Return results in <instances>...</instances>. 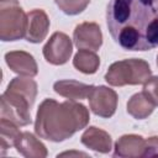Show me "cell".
<instances>
[{"label": "cell", "mask_w": 158, "mask_h": 158, "mask_svg": "<svg viewBox=\"0 0 158 158\" xmlns=\"http://www.w3.org/2000/svg\"><path fill=\"white\" fill-rule=\"evenodd\" d=\"M15 147L17 148L19 153H21L23 157L42 158V157L47 156V149H46L44 144H42L30 132H22L20 135V137L17 138Z\"/></svg>", "instance_id": "14"}, {"label": "cell", "mask_w": 158, "mask_h": 158, "mask_svg": "<svg viewBox=\"0 0 158 158\" xmlns=\"http://www.w3.org/2000/svg\"><path fill=\"white\" fill-rule=\"evenodd\" d=\"M106 23L123 49H152L158 46V0H111Z\"/></svg>", "instance_id": "1"}, {"label": "cell", "mask_w": 158, "mask_h": 158, "mask_svg": "<svg viewBox=\"0 0 158 158\" xmlns=\"http://www.w3.org/2000/svg\"><path fill=\"white\" fill-rule=\"evenodd\" d=\"M0 132H1L0 143L2 149H7L15 146L17 138L21 135V132L17 130V125H15L14 122L6 118H1L0 121Z\"/></svg>", "instance_id": "17"}, {"label": "cell", "mask_w": 158, "mask_h": 158, "mask_svg": "<svg viewBox=\"0 0 158 158\" xmlns=\"http://www.w3.org/2000/svg\"><path fill=\"white\" fill-rule=\"evenodd\" d=\"M54 91L70 100H80L89 96L93 85H86L75 80H59L54 83Z\"/></svg>", "instance_id": "13"}, {"label": "cell", "mask_w": 158, "mask_h": 158, "mask_svg": "<svg viewBox=\"0 0 158 158\" xmlns=\"http://www.w3.org/2000/svg\"><path fill=\"white\" fill-rule=\"evenodd\" d=\"M154 109L153 102L143 94H135L127 102V112L132 115L135 118H146L152 114Z\"/></svg>", "instance_id": "15"}, {"label": "cell", "mask_w": 158, "mask_h": 158, "mask_svg": "<svg viewBox=\"0 0 158 158\" xmlns=\"http://www.w3.org/2000/svg\"><path fill=\"white\" fill-rule=\"evenodd\" d=\"M70 54L72 42L70 38L63 32H54L43 47V56L46 60L54 65L67 63Z\"/></svg>", "instance_id": "7"}, {"label": "cell", "mask_w": 158, "mask_h": 158, "mask_svg": "<svg viewBox=\"0 0 158 158\" xmlns=\"http://www.w3.org/2000/svg\"><path fill=\"white\" fill-rule=\"evenodd\" d=\"M81 143L101 153H107L111 149L110 135L98 127H89L81 136Z\"/></svg>", "instance_id": "12"}, {"label": "cell", "mask_w": 158, "mask_h": 158, "mask_svg": "<svg viewBox=\"0 0 158 158\" xmlns=\"http://www.w3.org/2000/svg\"><path fill=\"white\" fill-rule=\"evenodd\" d=\"M0 7V38L16 41L26 35L27 16L16 0L1 1Z\"/></svg>", "instance_id": "4"}, {"label": "cell", "mask_w": 158, "mask_h": 158, "mask_svg": "<svg viewBox=\"0 0 158 158\" xmlns=\"http://www.w3.org/2000/svg\"><path fill=\"white\" fill-rule=\"evenodd\" d=\"M1 1H7V0H1Z\"/></svg>", "instance_id": "22"}, {"label": "cell", "mask_w": 158, "mask_h": 158, "mask_svg": "<svg viewBox=\"0 0 158 158\" xmlns=\"http://www.w3.org/2000/svg\"><path fill=\"white\" fill-rule=\"evenodd\" d=\"M88 122L89 112L84 105L46 99L38 107L35 131L41 138L59 142L84 128Z\"/></svg>", "instance_id": "2"}, {"label": "cell", "mask_w": 158, "mask_h": 158, "mask_svg": "<svg viewBox=\"0 0 158 158\" xmlns=\"http://www.w3.org/2000/svg\"><path fill=\"white\" fill-rule=\"evenodd\" d=\"M56 4L64 14L77 15L88 6L89 0H56Z\"/></svg>", "instance_id": "18"}, {"label": "cell", "mask_w": 158, "mask_h": 158, "mask_svg": "<svg viewBox=\"0 0 158 158\" xmlns=\"http://www.w3.org/2000/svg\"><path fill=\"white\" fill-rule=\"evenodd\" d=\"M157 64H158V56H157Z\"/></svg>", "instance_id": "21"}, {"label": "cell", "mask_w": 158, "mask_h": 158, "mask_svg": "<svg viewBox=\"0 0 158 158\" xmlns=\"http://www.w3.org/2000/svg\"><path fill=\"white\" fill-rule=\"evenodd\" d=\"M158 156V137H151L146 139V153L144 157Z\"/></svg>", "instance_id": "20"}, {"label": "cell", "mask_w": 158, "mask_h": 158, "mask_svg": "<svg viewBox=\"0 0 158 158\" xmlns=\"http://www.w3.org/2000/svg\"><path fill=\"white\" fill-rule=\"evenodd\" d=\"M146 139L136 135L122 136L115 146V156L118 157H144Z\"/></svg>", "instance_id": "11"}, {"label": "cell", "mask_w": 158, "mask_h": 158, "mask_svg": "<svg viewBox=\"0 0 158 158\" xmlns=\"http://www.w3.org/2000/svg\"><path fill=\"white\" fill-rule=\"evenodd\" d=\"M6 64L12 69L15 73L33 77L37 74V64L33 57L23 51H14L5 54Z\"/></svg>", "instance_id": "10"}, {"label": "cell", "mask_w": 158, "mask_h": 158, "mask_svg": "<svg viewBox=\"0 0 158 158\" xmlns=\"http://www.w3.org/2000/svg\"><path fill=\"white\" fill-rule=\"evenodd\" d=\"M74 43L79 49L98 51L102 43L100 27L95 22H83L74 30Z\"/></svg>", "instance_id": "8"}, {"label": "cell", "mask_w": 158, "mask_h": 158, "mask_svg": "<svg viewBox=\"0 0 158 158\" xmlns=\"http://www.w3.org/2000/svg\"><path fill=\"white\" fill-rule=\"evenodd\" d=\"M74 67L85 74H93L98 70L100 64V58L94 53V51L88 49H80L73 59Z\"/></svg>", "instance_id": "16"}, {"label": "cell", "mask_w": 158, "mask_h": 158, "mask_svg": "<svg viewBox=\"0 0 158 158\" xmlns=\"http://www.w3.org/2000/svg\"><path fill=\"white\" fill-rule=\"evenodd\" d=\"M49 20L47 14L43 10L35 9L27 14V30H26V40L32 43L42 42L48 32Z\"/></svg>", "instance_id": "9"}, {"label": "cell", "mask_w": 158, "mask_h": 158, "mask_svg": "<svg viewBox=\"0 0 158 158\" xmlns=\"http://www.w3.org/2000/svg\"><path fill=\"white\" fill-rule=\"evenodd\" d=\"M91 111L100 117H111L117 106V94L106 86H93L89 96Z\"/></svg>", "instance_id": "6"}, {"label": "cell", "mask_w": 158, "mask_h": 158, "mask_svg": "<svg viewBox=\"0 0 158 158\" xmlns=\"http://www.w3.org/2000/svg\"><path fill=\"white\" fill-rule=\"evenodd\" d=\"M33 102L23 94L6 89L1 96V118H6L17 126H26L31 122L30 109Z\"/></svg>", "instance_id": "5"}, {"label": "cell", "mask_w": 158, "mask_h": 158, "mask_svg": "<svg viewBox=\"0 0 158 158\" xmlns=\"http://www.w3.org/2000/svg\"><path fill=\"white\" fill-rule=\"evenodd\" d=\"M151 68L147 62L137 58L123 59L120 62H115L110 65L105 80L114 86L122 85H136L146 83L149 79Z\"/></svg>", "instance_id": "3"}, {"label": "cell", "mask_w": 158, "mask_h": 158, "mask_svg": "<svg viewBox=\"0 0 158 158\" xmlns=\"http://www.w3.org/2000/svg\"><path fill=\"white\" fill-rule=\"evenodd\" d=\"M143 94L153 102V105H158V77L149 78L143 86Z\"/></svg>", "instance_id": "19"}]
</instances>
